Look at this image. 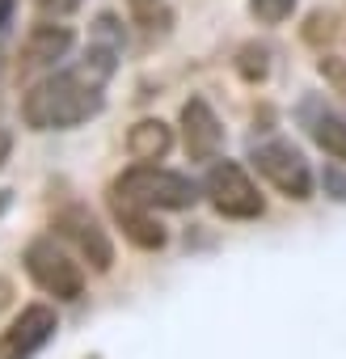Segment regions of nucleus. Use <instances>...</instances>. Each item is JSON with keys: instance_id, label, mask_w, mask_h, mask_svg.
Returning a JSON list of instances; mask_svg holds the SVG:
<instances>
[{"instance_id": "nucleus-12", "label": "nucleus", "mask_w": 346, "mask_h": 359, "mask_svg": "<svg viewBox=\"0 0 346 359\" xmlns=\"http://www.w3.org/2000/svg\"><path fill=\"white\" fill-rule=\"evenodd\" d=\"M308 131L312 140L333 156V161H346V118L333 114V110H312L308 106Z\"/></svg>"}, {"instance_id": "nucleus-5", "label": "nucleus", "mask_w": 346, "mask_h": 359, "mask_svg": "<svg viewBox=\"0 0 346 359\" xmlns=\"http://www.w3.org/2000/svg\"><path fill=\"white\" fill-rule=\"evenodd\" d=\"M254 165H258V173L266 177L279 195H287L296 203L312 199V169H308V161H304L300 148H291L283 140L262 144V148H254Z\"/></svg>"}, {"instance_id": "nucleus-23", "label": "nucleus", "mask_w": 346, "mask_h": 359, "mask_svg": "<svg viewBox=\"0 0 346 359\" xmlns=\"http://www.w3.org/2000/svg\"><path fill=\"white\" fill-rule=\"evenodd\" d=\"M0 68H5V60H0Z\"/></svg>"}, {"instance_id": "nucleus-10", "label": "nucleus", "mask_w": 346, "mask_h": 359, "mask_svg": "<svg viewBox=\"0 0 346 359\" xmlns=\"http://www.w3.org/2000/svg\"><path fill=\"white\" fill-rule=\"evenodd\" d=\"M110 212H114V224L123 229V237L139 250H160L169 241L165 224L152 216V208H139V203H127L118 195H110Z\"/></svg>"}, {"instance_id": "nucleus-4", "label": "nucleus", "mask_w": 346, "mask_h": 359, "mask_svg": "<svg viewBox=\"0 0 346 359\" xmlns=\"http://www.w3.org/2000/svg\"><path fill=\"white\" fill-rule=\"evenodd\" d=\"M203 191H207L212 208L220 216H228V220H258L262 208H266L258 187L249 182V173L237 161H216L212 173H207V182H203Z\"/></svg>"}, {"instance_id": "nucleus-16", "label": "nucleus", "mask_w": 346, "mask_h": 359, "mask_svg": "<svg viewBox=\"0 0 346 359\" xmlns=\"http://www.w3.org/2000/svg\"><path fill=\"white\" fill-rule=\"evenodd\" d=\"M317 68H321V76H325L342 97H346V60H338V55H321V64H317Z\"/></svg>"}, {"instance_id": "nucleus-3", "label": "nucleus", "mask_w": 346, "mask_h": 359, "mask_svg": "<svg viewBox=\"0 0 346 359\" xmlns=\"http://www.w3.org/2000/svg\"><path fill=\"white\" fill-rule=\"evenodd\" d=\"M26 271H30V279H34L47 296H55V300H76V296L85 292V271H81V262H72L51 237H39V241L26 245Z\"/></svg>"}, {"instance_id": "nucleus-1", "label": "nucleus", "mask_w": 346, "mask_h": 359, "mask_svg": "<svg viewBox=\"0 0 346 359\" xmlns=\"http://www.w3.org/2000/svg\"><path fill=\"white\" fill-rule=\"evenodd\" d=\"M102 110V89L85 85L76 72H55L43 76L39 85L26 89L22 97V118L30 131H64Z\"/></svg>"}, {"instance_id": "nucleus-19", "label": "nucleus", "mask_w": 346, "mask_h": 359, "mask_svg": "<svg viewBox=\"0 0 346 359\" xmlns=\"http://www.w3.org/2000/svg\"><path fill=\"white\" fill-rule=\"evenodd\" d=\"M9 152H13V135L0 127V169H5V161H9Z\"/></svg>"}, {"instance_id": "nucleus-14", "label": "nucleus", "mask_w": 346, "mask_h": 359, "mask_svg": "<svg viewBox=\"0 0 346 359\" xmlns=\"http://www.w3.org/2000/svg\"><path fill=\"white\" fill-rule=\"evenodd\" d=\"M249 13L266 26H279L296 13V0H249Z\"/></svg>"}, {"instance_id": "nucleus-11", "label": "nucleus", "mask_w": 346, "mask_h": 359, "mask_svg": "<svg viewBox=\"0 0 346 359\" xmlns=\"http://www.w3.org/2000/svg\"><path fill=\"white\" fill-rule=\"evenodd\" d=\"M169 148H173V127L160 123V118H139V123L127 131V152H131V161H139V165L165 161Z\"/></svg>"}, {"instance_id": "nucleus-8", "label": "nucleus", "mask_w": 346, "mask_h": 359, "mask_svg": "<svg viewBox=\"0 0 346 359\" xmlns=\"http://www.w3.org/2000/svg\"><path fill=\"white\" fill-rule=\"evenodd\" d=\"M182 144H186V156L191 161H216L220 148H224V127L212 110L207 97H191L182 106Z\"/></svg>"}, {"instance_id": "nucleus-9", "label": "nucleus", "mask_w": 346, "mask_h": 359, "mask_svg": "<svg viewBox=\"0 0 346 359\" xmlns=\"http://www.w3.org/2000/svg\"><path fill=\"white\" fill-rule=\"evenodd\" d=\"M72 51V26L47 18L39 26H30L26 43H22V68H47L55 60H64Z\"/></svg>"}, {"instance_id": "nucleus-7", "label": "nucleus", "mask_w": 346, "mask_h": 359, "mask_svg": "<svg viewBox=\"0 0 346 359\" xmlns=\"http://www.w3.org/2000/svg\"><path fill=\"white\" fill-rule=\"evenodd\" d=\"M55 233L64 237V241H72L76 245V254L93 266V271H110L114 266V245H110V237H106V229L97 224V216L89 212V208H64L60 216H55Z\"/></svg>"}, {"instance_id": "nucleus-18", "label": "nucleus", "mask_w": 346, "mask_h": 359, "mask_svg": "<svg viewBox=\"0 0 346 359\" xmlns=\"http://www.w3.org/2000/svg\"><path fill=\"white\" fill-rule=\"evenodd\" d=\"M325 191H329L333 199H342V203H346V177H342L338 169H325Z\"/></svg>"}, {"instance_id": "nucleus-20", "label": "nucleus", "mask_w": 346, "mask_h": 359, "mask_svg": "<svg viewBox=\"0 0 346 359\" xmlns=\"http://www.w3.org/2000/svg\"><path fill=\"white\" fill-rule=\"evenodd\" d=\"M13 5H18V0H0V26H9V18H13Z\"/></svg>"}, {"instance_id": "nucleus-22", "label": "nucleus", "mask_w": 346, "mask_h": 359, "mask_svg": "<svg viewBox=\"0 0 346 359\" xmlns=\"http://www.w3.org/2000/svg\"><path fill=\"white\" fill-rule=\"evenodd\" d=\"M5 208H9V195H5V191H0V212H5Z\"/></svg>"}, {"instance_id": "nucleus-21", "label": "nucleus", "mask_w": 346, "mask_h": 359, "mask_svg": "<svg viewBox=\"0 0 346 359\" xmlns=\"http://www.w3.org/2000/svg\"><path fill=\"white\" fill-rule=\"evenodd\" d=\"M152 5H156V0H131V9H135V13H148Z\"/></svg>"}, {"instance_id": "nucleus-17", "label": "nucleus", "mask_w": 346, "mask_h": 359, "mask_svg": "<svg viewBox=\"0 0 346 359\" xmlns=\"http://www.w3.org/2000/svg\"><path fill=\"white\" fill-rule=\"evenodd\" d=\"M34 5H39L47 18H68V13L81 9V0H34Z\"/></svg>"}, {"instance_id": "nucleus-6", "label": "nucleus", "mask_w": 346, "mask_h": 359, "mask_svg": "<svg viewBox=\"0 0 346 359\" xmlns=\"http://www.w3.org/2000/svg\"><path fill=\"white\" fill-rule=\"evenodd\" d=\"M55 309L51 304H30L22 309L5 330H0V359H34L51 334H55Z\"/></svg>"}, {"instance_id": "nucleus-15", "label": "nucleus", "mask_w": 346, "mask_h": 359, "mask_svg": "<svg viewBox=\"0 0 346 359\" xmlns=\"http://www.w3.org/2000/svg\"><path fill=\"white\" fill-rule=\"evenodd\" d=\"M266 68H270V64H266V47H254V43L241 47V55H237V72H241L245 81H262Z\"/></svg>"}, {"instance_id": "nucleus-13", "label": "nucleus", "mask_w": 346, "mask_h": 359, "mask_svg": "<svg viewBox=\"0 0 346 359\" xmlns=\"http://www.w3.org/2000/svg\"><path fill=\"white\" fill-rule=\"evenodd\" d=\"M89 47H102V51L123 55V26H118L114 13H102V18L93 22V39H89Z\"/></svg>"}, {"instance_id": "nucleus-2", "label": "nucleus", "mask_w": 346, "mask_h": 359, "mask_svg": "<svg viewBox=\"0 0 346 359\" xmlns=\"http://www.w3.org/2000/svg\"><path fill=\"white\" fill-rule=\"evenodd\" d=\"M110 195H118L127 203H139V208H152V212L156 208L182 212V208H195L199 187L186 173H173V169H160V165H131L110 187Z\"/></svg>"}]
</instances>
